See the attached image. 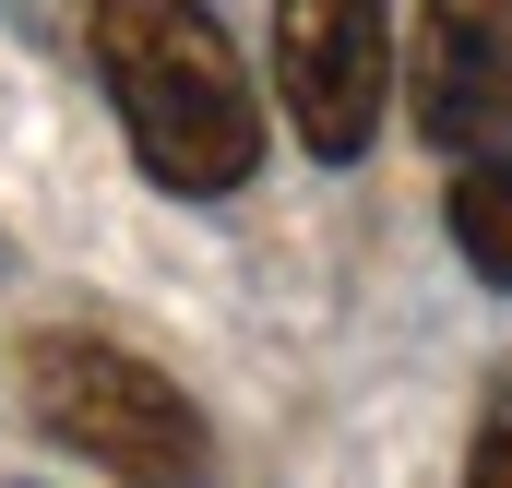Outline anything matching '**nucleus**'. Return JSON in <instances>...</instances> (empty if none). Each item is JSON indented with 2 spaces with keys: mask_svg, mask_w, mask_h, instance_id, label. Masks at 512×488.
Masks as SVG:
<instances>
[{
  "mask_svg": "<svg viewBox=\"0 0 512 488\" xmlns=\"http://www.w3.org/2000/svg\"><path fill=\"white\" fill-rule=\"evenodd\" d=\"M405 108L441 155H477L512 131V0H429L417 12V60H405Z\"/></svg>",
  "mask_w": 512,
  "mask_h": 488,
  "instance_id": "obj_4",
  "label": "nucleus"
},
{
  "mask_svg": "<svg viewBox=\"0 0 512 488\" xmlns=\"http://www.w3.org/2000/svg\"><path fill=\"white\" fill-rule=\"evenodd\" d=\"M465 488H512V369L489 393V417H477V441H465Z\"/></svg>",
  "mask_w": 512,
  "mask_h": 488,
  "instance_id": "obj_6",
  "label": "nucleus"
},
{
  "mask_svg": "<svg viewBox=\"0 0 512 488\" xmlns=\"http://www.w3.org/2000/svg\"><path fill=\"white\" fill-rule=\"evenodd\" d=\"M453 250H465L489 286H512V131L477 143L465 179H453Z\"/></svg>",
  "mask_w": 512,
  "mask_h": 488,
  "instance_id": "obj_5",
  "label": "nucleus"
},
{
  "mask_svg": "<svg viewBox=\"0 0 512 488\" xmlns=\"http://www.w3.org/2000/svg\"><path fill=\"white\" fill-rule=\"evenodd\" d=\"M274 96H286V131L346 167L370 155L393 96V36H382V0H274Z\"/></svg>",
  "mask_w": 512,
  "mask_h": 488,
  "instance_id": "obj_3",
  "label": "nucleus"
},
{
  "mask_svg": "<svg viewBox=\"0 0 512 488\" xmlns=\"http://www.w3.org/2000/svg\"><path fill=\"white\" fill-rule=\"evenodd\" d=\"M96 72L120 96L131 155L179 203H227L262 167V96L203 0H96Z\"/></svg>",
  "mask_w": 512,
  "mask_h": 488,
  "instance_id": "obj_1",
  "label": "nucleus"
},
{
  "mask_svg": "<svg viewBox=\"0 0 512 488\" xmlns=\"http://www.w3.org/2000/svg\"><path fill=\"white\" fill-rule=\"evenodd\" d=\"M24 393H36V429L84 465H108L131 488H203V405L167 381L155 358H131L108 334H36L24 346Z\"/></svg>",
  "mask_w": 512,
  "mask_h": 488,
  "instance_id": "obj_2",
  "label": "nucleus"
}]
</instances>
